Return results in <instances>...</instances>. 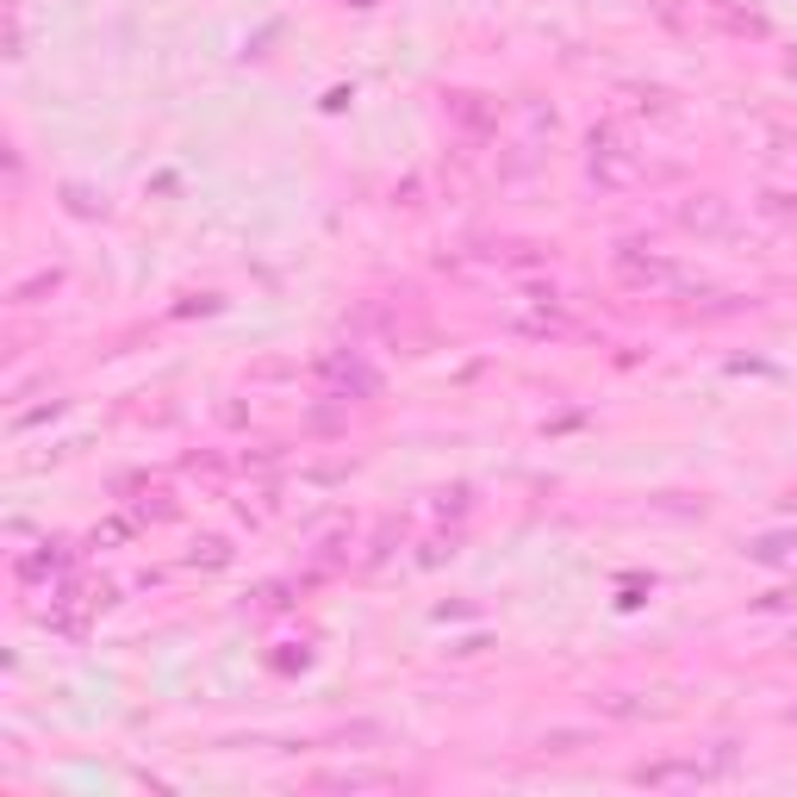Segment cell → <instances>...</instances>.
Returning a JSON list of instances; mask_svg holds the SVG:
<instances>
[{
    "label": "cell",
    "instance_id": "9",
    "mask_svg": "<svg viewBox=\"0 0 797 797\" xmlns=\"http://www.w3.org/2000/svg\"><path fill=\"white\" fill-rule=\"evenodd\" d=\"M318 785H337V792H368V785H387V773H331Z\"/></svg>",
    "mask_w": 797,
    "mask_h": 797
},
{
    "label": "cell",
    "instance_id": "6",
    "mask_svg": "<svg viewBox=\"0 0 797 797\" xmlns=\"http://www.w3.org/2000/svg\"><path fill=\"white\" fill-rule=\"evenodd\" d=\"M680 225H685V231L717 237L722 225H729V206H722L717 194H698V200H685V206H680Z\"/></svg>",
    "mask_w": 797,
    "mask_h": 797
},
{
    "label": "cell",
    "instance_id": "5",
    "mask_svg": "<svg viewBox=\"0 0 797 797\" xmlns=\"http://www.w3.org/2000/svg\"><path fill=\"white\" fill-rule=\"evenodd\" d=\"M448 118H455L467 137H487V132H499V100H487V94H455V100H448Z\"/></svg>",
    "mask_w": 797,
    "mask_h": 797
},
{
    "label": "cell",
    "instance_id": "7",
    "mask_svg": "<svg viewBox=\"0 0 797 797\" xmlns=\"http://www.w3.org/2000/svg\"><path fill=\"white\" fill-rule=\"evenodd\" d=\"M517 331H530V337H573V318H561L555 306H543V311H530V318H517Z\"/></svg>",
    "mask_w": 797,
    "mask_h": 797
},
{
    "label": "cell",
    "instance_id": "2",
    "mask_svg": "<svg viewBox=\"0 0 797 797\" xmlns=\"http://www.w3.org/2000/svg\"><path fill=\"white\" fill-rule=\"evenodd\" d=\"M617 274L629 287H680V269H673L667 255L642 250V243H623L617 250Z\"/></svg>",
    "mask_w": 797,
    "mask_h": 797
},
{
    "label": "cell",
    "instance_id": "12",
    "mask_svg": "<svg viewBox=\"0 0 797 797\" xmlns=\"http://www.w3.org/2000/svg\"><path fill=\"white\" fill-rule=\"evenodd\" d=\"M585 736H543V754H573Z\"/></svg>",
    "mask_w": 797,
    "mask_h": 797
},
{
    "label": "cell",
    "instance_id": "11",
    "mask_svg": "<svg viewBox=\"0 0 797 797\" xmlns=\"http://www.w3.org/2000/svg\"><path fill=\"white\" fill-rule=\"evenodd\" d=\"M169 511H175V505H169V492H150V499L137 505V517H169Z\"/></svg>",
    "mask_w": 797,
    "mask_h": 797
},
{
    "label": "cell",
    "instance_id": "13",
    "mask_svg": "<svg viewBox=\"0 0 797 797\" xmlns=\"http://www.w3.org/2000/svg\"><path fill=\"white\" fill-rule=\"evenodd\" d=\"M766 213H773V218H797V206L785 194H766Z\"/></svg>",
    "mask_w": 797,
    "mask_h": 797
},
{
    "label": "cell",
    "instance_id": "1",
    "mask_svg": "<svg viewBox=\"0 0 797 797\" xmlns=\"http://www.w3.org/2000/svg\"><path fill=\"white\" fill-rule=\"evenodd\" d=\"M585 175L599 181V187H611V194H623V187H642L648 162H642V150H636V144H629L623 132H592Z\"/></svg>",
    "mask_w": 797,
    "mask_h": 797
},
{
    "label": "cell",
    "instance_id": "4",
    "mask_svg": "<svg viewBox=\"0 0 797 797\" xmlns=\"http://www.w3.org/2000/svg\"><path fill=\"white\" fill-rule=\"evenodd\" d=\"M318 380H325L331 392H343V399H350V392H362V399H368V392L380 387V380H374V374L362 368L355 355H325V362H318Z\"/></svg>",
    "mask_w": 797,
    "mask_h": 797
},
{
    "label": "cell",
    "instance_id": "3",
    "mask_svg": "<svg viewBox=\"0 0 797 797\" xmlns=\"http://www.w3.org/2000/svg\"><path fill=\"white\" fill-rule=\"evenodd\" d=\"M722 766H729V754H717L710 766L704 760H654V766H636V785H704V778H717Z\"/></svg>",
    "mask_w": 797,
    "mask_h": 797
},
{
    "label": "cell",
    "instance_id": "10",
    "mask_svg": "<svg viewBox=\"0 0 797 797\" xmlns=\"http://www.w3.org/2000/svg\"><path fill=\"white\" fill-rule=\"evenodd\" d=\"M225 561H231V548L225 543H200L194 548V567H225Z\"/></svg>",
    "mask_w": 797,
    "mask_h": 797
},
{
    "label": "cell",
    "instance_id": "8",
    "mask_svg": "<svg viewBox=\"0 0 797 797\" xmlns=\"http://www.w3.org/2000/svg\"><path fill=\"white\" fill-rule=\"evenodd\" d=\"M710 13H717V25H729V32H754V38L766 32V20H760V13H736V7H722V0L710 7Z\"/></svg>",
    "mask_w": 797,
    "mask_h": 797
}]
</instances>
